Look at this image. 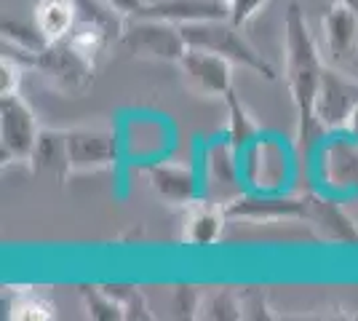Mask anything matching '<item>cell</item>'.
<instances>
[{"label":"cell","instance_id":"cell-23","mask_svg":"<svg viewBox=\"0 0 358 321\" xmlns=\"http://www.w3.org/2000/svg\"><path fill=\"white\" fill-rule=\"evenodd\" d=\"M83 300H86V311H89L91 319H96V321L126 319L123 306L107 292V287H86V290H83Z\"/></svg>","mask_w":358,"mask_h":321},{"label":"cell","instance_id":"cell-30","mask_svg":"<svg viewBox=\"0 0 358 321\" xmlns=\"http://www.w3.org/2000/svg\"><path fill=\"white\" fill-rule=\"evenodd\" d=\"M340 3H343V6H348L350 11H356V14H358V0H340Z\"/></svg>","mask_w":358,"mask_h":321},{"label":"cell","instance_id":"cell-6","mask_svg":"<svg viewBox=\"0 0 358 321\" xmlns=\"http://www.w3.org/2000/svg\"><path fill=\"white\" fill-rule=\"evenodd\" d=\"M227 220H254V222H281V220H308V199L299 196H238L222 206Z\"/></svg>","mask_w":358,"mask_h":321},{"label":"cell","instance_id":"cell-28","mask_svg":"<svg viewBox=\"0 0 358 321\" xmlns=\"http://www.w3.org/2000/svg\"><path fill=\"white\" fill-rule=\"evenodd\" d=\"M115 11H120L123 16H136L145 6H148V0H107Z\"/></svg>","mask_w":358,"mask_h":321},{"label":"cell","instance_id":"cell-1","mask_svg":"<svg viewBox=\"0 0 358 321\" xmlns=\"http://www.w3.org/2000/svg\"><path fill=\"white\" fill-rule=\"evenodd\" d=\"M286 30V80H289V94L297 110V139L299 145H310L315 134L324 129L315 121V94L324 73L321 51L315 46L313 35L305 24V14L299 3H292L286 8L284 19Z\"/></svg>","mask_w":358,"mask_h":321},{"label":"cell","instance_id":"cell-17","mask_svg":"<svg viewBox=\"0 0 358 321\" xmlns=\"http://www.w3.org/2000/svg\"><path fill=\"white\" fill-rule=\"evenodd\" d=\"M30 164L38 174H51L57 180H64L73 171L70 150H67V131H57V129L41 131L30 155Z\"/></svg>","mask_w":358,"mask_h":321},{"label":"cell","instance_id":"cell-31","mask_svg":"<svg viewBox=\"0 0 358 321\" xmlns=\"http://www.w3.org/2000/svg\"><path fill=\"white\" fill-rule=\"evenodd\" d=\"M334 3H337V0H334Z\"/></svg>","mask_w":358,"mask_h":321},{"label":"cell","instance_id":"cell-14","mask_svg":"<svg viewBox=\"0 0 358 321\" xmlns=\"http://www.w3.org/2000/svg\"><path fill=\"white\" fill-rule=\"evenodd\" d=\"M324 180L329 187L353 190L358 187V142L353 137L331 139L324 150Z\"/></svg>","mask_w":358,"mask_h":321},{"label":"cell","instance_id":"cell-4","mask_svg":"<svg viewBox=\"0 0 358 321\" xmlns=\"http://www.w3.org/2000/svg\"><path fill=\"white\" fill-rule=\"evenodd\" d=\"M41 137L32 107L19 94L0 97V150L3 161H30Z\"/></svg>","mask_w":358,"mask_h":321},{"label":"cell","instance_id":"cell-8","mask_svg":"<svg viewBox=\"0 0 358 321\" xmlns=\"http://www.w3.org/2000/svg\"><path fill=\"white\" fill-rule=\"evenodd\" d=\"M179 67L195 89H201L203 94L224 99V94L233 89V62H227L214 51L187 46L185 57L179 59Z\"/></svg>","mask_w":358,"mask_h":321},{"label":"cell","instance_id":"cell-20","mask_svg":"<svg viewBox=\"0 0 358 321\" xmlns=\"http://www.w3.org/2000/svg\"><path fill=\"white\" fill-rule=\"evenodd\" d=\"M8 316L11 319H27V321L54 319V303L38 290L16 292L11 306H8Z\"/></svg>","mask_w":358,"mask_h":321},{"label":"cell","instance_id":"cell-27","mask_svg":"<svg viewBox=\"0 0 358 321\" xmlns=\"http://www.w3.org/2000/svg\"><path fill=\"white\" fill-rule=\"evenodd\" d=\"M201 311V300H198V292L190 290V287H179L174 292V313L177 316H198Z\"/></svg>","mask_w":358,"mask_h":321},{"label":"cell","instance_id":"cell-25","mask_svg":"<svg viewBox=\"0 0 358 321\" xmlns=\"http://www.w3.org/2000/svg\"><path fill=\"white\" fill-rule=\"evenodd\" d=\"M241 308H243V319H270L268 303H265L262 292L246 290L241 294Z\"/></svg>","mask_w":358,"mask_h":321},{"label":"cell","instance_id":"cell-21","mask_svg":"<svg viewBox=\"0 0 358 321\" xmlns=\"http://www.w3.org/2000/svg\"><path fill=\"white\" fill-rule=\"evenodd\" d=\"M201 319H214V321H236L243 319V308H241V294H233L230 290L211 292L209 297L201 303L198 311Z\"/></svg>","mask_w":358,"mask_h":321},{"label":"cell","instance_id":"cell-3","mask_svg":"<svg viewBox=\"0 0 358 321\" xmlns=\"http://www.w3.org/2000/svg\"><path fill=\"white\" fill-rule=\"evenodd\" d=\"M120 43L134 57L177 62V64L187 51V41L179 30V24L155 19V16H131V22H126V27H123Z\"/></svg>","mask_w":358,"mask_h":321},{"label":"cell","instance_id":"cell-29","mask_svg":"<svg viewBox=\"0 0 358 321\" xmlns=\"http://www.w3.org/2000/svg\"><path fill=\"white\" fill-rule=\"evenodd\" d=\"M345 131H348V137H353L358 142V105H356V110L350 113L348 123H345Z\"/></svg>","mask_w":358,"mask_h":321},{"label":"cell","instance_id":"cell-11","mask_svg":"<svg viewBox=\"0 0 358 321\" xmlns=\"http://www.w3.org/2000/svg\"><path fill=\"white\" fill-rule=\"evenodd\" d=\"M150 187L169 204H193L201 199V180L193 166L185 164H152L148 166Z\"/></svg>","mask_w":358,"mask_h":321},{"label":"cell","instance_id":"cell-5","mask_svg":"<svg viewBox=\"0 0 358 321\" xmlns=\"http://www.w3.org/2000/svg\"><path fill=\"white\" fill-rule=\"evenodd\" d=\"M358 105V80L340 73L334 64H324L318 94H315V121L324 131L345 129L350 113Z\"/></svg>","mask_w":358,"mask_h":321},{"label":"cell","instance_id":"cell-12","mask_svg":"<svg viewBox=\"0 0 358 321\" xmlns=\"http://www.w3.org/2000/svg\"><path fill=\"white\" fill-rule=\"evenodd\" d=\"M305 199H308V220L305 222H313L329 241L358 246V225L337 201L318 196V193H308Z\"/></svg>","mask_w":358,"mask_h":321},{"label":"cell","instance_id":"cell-15","mask_svg":"<svg viewBox=\"0 0 358 321\" xmlns=\"http://www.w3.org/2000/svg\"><path fill=\"white\" fill-rule=\"evenodd\" d=\"M32 22L48 43H59L78 24V0H38Z\"/></svg>","mask_w":358,"mask_h":321},{"label":"cell","instance_id":"cell-10","mask_svg":"<svg viewBox=\"0 0 358 321\" xmlns=\"http://www.w3.org/2000/svg\"><path fill=\"white\" fill-rule=\"evenodd\" d=\"M324 46H327L329 62L331 64H343L350 57H356L358 51V14L350 11L348 6H343L340 0L331 3V8L327 11L324 22Z\"/></svg>","mask_w":358,"mask_h":321},{"label":"cell","instance_id":"cell-24","mask_svg":"<svg viewBox=\"0 0 358 321\" xmlns=\"http://www.w3.org/2000/svg\"><path fill=\"white\" fill-rule=\"evenodd\" d=\"M265 3H268V0H227V19H230L233 24L243 27Z\"/></svg>","mask_w":358,"mask_h":321},{"label":"cell","instance_id":"cell-16","mask_svg":"<svg viewBox=\"0 0 358 321\" xmlns=\"http://www.w3.org/2000/svg\"><path fill=\"white\" fill-rule=\"evenodd\" d=\"M224 209L222 206H214L209 201H193L190 204V212L185 217V233H182V241L190 246H211L220 241L224 228Z\"/></svg>","mask_w":358,"mask_h":321},{"label":"cell","instance_id":"cell-22","mask_svg":"<svg viewBox=\"0 0 358 321\" xmlns=\"http://www.w3.org/2000/svg\"><path fill=\"white\" fill-rule=\"evenodd\" d=\"M3 43H11V46L22 48V51H32V54H41L45 46H51L41 35V30L35 27V22L24 24V22H16V19L3 22Z\"/></svg>","mask_w":358,"mask_h":321},{"label":"cell","instance_id":"cell-7","mask_svg":"<svg viewBox=\"0 0 358 321\" xmlns=\"http://www.w3.org/2000/svg\"><path fill=\"white\" fill-rule=\"evenodd\" d=\"M67 150L73 171H96L118 161V139L110 129L67 131Z\"/></svg>","mask_w":358,"mask_h":321},{"label":"cell","instance_id":"cell-18","mask_svg":"<svg viewBox=\"0 0 358 321\" xmlns=\"http://www.w3.org/2000/svg\"><path fill=\"white\" fill-rule=\"evenodd\" d=\"M224 105H227V137L224 139H227L238 153H243L254 139H257L259 129H257V123H254L252 113L241 102V97L236 94V89H230V92L224 94Z\"/></svg>","mask_w":358,"mask_h":321},{"label":"cell","instance_id":"cell-9","mask_svg":"<svg viewBox=\"0 0 358 321\" xmlns=\"http://www.w3.org/2000/svg\"><path fill=\"white\" fill-rule=\"evenodd\" d=\"M35 70H41L45 76H51L57 83L67 86V89H86L94 78V64L78 57L73 48L64 41L45 46L38 57H35Z\"/></svg>","mask_w":358,"mask_h":321},{"label":"cell","instance_id":"cell-2","mask_svg":"<svg viewBox=\"0 0 358 321\" xmlns=\"http://www.w3.org/2000/svg\"><path fill=\"white\" fill-rule=\"evenodd\" d=\"M179 30L185 35L190 48H206L224 57L233 64H241L246 70H252L257 76L275 80V67L270 64L257 48L241 35V27L233 24L227 16L224 19H201V22H187L179 24Z\"/></svg>","mask_w":358,"mask_h":321},{"label":"cell","instance_id":"cell-19","mask_svg":"<svg viewBox=\"0 0 358 321\" xmlns=\"http://www.w3.org/2000/svg\"><path fill=\"white\" fill-rule=\"evenodd\" d=\"M206 169H209L211 183L236 185L241 177V153L227 139L211 142L206 150Z\"/></svg>","mask_w":358,"mask_h":321},{"label":"cell","instance_id":"cell-26","mask_svg":"<svg viewBox=\"0 0 358 321\" xmlns=\"http://www.w3.org/2000/svg\"><path fill=\"white\" fill-rule=\"evenodd\" d=\"M19 80H22V64L3 57V62H0V97L3 94H16Z\"/></svg>","mask_w":358,"mask_h":321},{"label":"cell","instance_id":"cell-13","mask_svg":"<svg viewBox=\"0 0 358 321\" xmlns=\"http://www.w3.org/2000/svg\"><path fill=\"white\" fill-rule=\"evenodd\" d=\"M136 16H155L174 24H187L201 19H224L227 0H158V3H148Z\"/></svg>","mask_w":358,"mask_h":321}]
</instances>
